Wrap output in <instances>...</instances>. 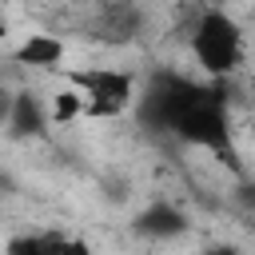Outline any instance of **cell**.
Listing matches in <instances>:
<instances>
[{"instance_id":"obj_1","label":"cell","mask_w":255,"mask_h":255,"mask_svg":"<svg viewBox=\"0 0 255 255\" xmlns=\"http://www.w3.org/2000/svg\"><path fill=\"white\" fill-rule=\"evenodd\" d=\"M187 52L195 60V68L207 80H227L243 68L247 56V36L239 28V20L223 8H203L187 32Z\"/></svg>"},{"instance_id":"obj_2","label":"cell","mask_w":255,"mask_h":255,"mask_svg":"<svg viewBox=\"0 0 255 255\" xmlns=\"http://www.w3.org/2000/svg\"><path fill=\"white\" fill-rule=\"evenodd\" d=\"M64 80H72L84 92V120H116L139 100L135 72L128 68H72L64 72Z\"/></svg>"},{"instance_id":"obj_3","label":"cell","mask_w":255,"mask_h":255,"mask_svg":"<svg viewBox=\"0 0 255 255\" xmlns=\"http://www.w3.org/2000/svg\"><path fill=\"white\" fill-rule=\"evenodd\" d=\"M147 32V8L139 0H104L92 16V36L104 44H131Z\"/></svg>"},{"instance_id":"obj_4","label":"cell","mask_w":255,"mask_h":255,"mask_svg":"<svg viewBox=\"0 0 255 255\" xmlns=\"http://www.w3.org/2000/svg\"><path fill=\"white\" fill-rule=\"evenodd\" d=\"M8 135L12 139H36L52 128V112H48V100L36 96L32 88H20L12 92V112H8Z\"/></svg>"},{"instance_id":"obj_5","label":"cell","mask_w":255,"mask_h":255,"mask_svg":"<svg viewBox=\"0 0 255 255\" xmlns=\"http://www.w3.org/2000/svg\"><path fill=\"white\" fill-rule=\"evenodd\" d=\"M12 60L20 68H36V72H52V68H64L68 60V44L52 32H28L16 48H12Z\"/></svg>"},{"instance_id":"obj_6","label":"cell","mask_w":255,"mask_h":255,"mask_svg":"<svg viewBox=\"0 0 255 255\" xmlns=\"http://www.w3.org/2000/svg\"><path fill=\"white\" fill-rule=\"evenodd\" d=\"M131 227H135L139 235H147V239H175V235L187 231V215H183L175 203H167V199H151V203L131 219Z\"/></svg>"},{"instance_id":"obj_7","label":"cell","mask_w":255,"mask_h":255,"mask_svg":"<svg viewBox=\"0 0 255 255\" xmlns=\"http://www.w3.org/2000/svg\"><path fill=\"white\" fill-rule=\"evenodd\" d=\"M84 108H88V100H84V92L72 84V80H64L52 96H48V112H52V128H68V124H76V120H84Z\"/></svg>"},{"instance_id":"obj_8","label":"cell","mask_w":255,"mask_h":255,"mask_svg":"<svg viewBox=\"0 0 255 255\" xmlns=\"http://www.w3.org/2000/svg\"><path fill=\"white\" fill-rule=\"evenodd\" d=\"M235 203H239L243 211H251V215H255V179H247V175H243V183H239V191H235Z\"/></svg>"},{"instance_id":"obj_9","label":"cell","mask_w":255,"mask_h":255,"mask_svg":"<svg viewBox=\"0 0 255 255\" xmlns=\"http://www.w3.org/2000/svg\"><path fill=\"white\" fill-rule=\"evenodd\" d=\"M8 40V16H4V8H0V44Z\"/></svg>"},{"instance_id":"obj_10","label":"cell","mask_w":255,"mask_h":255,"mask_svg":"<svg viewBox=\"0 0 255 255\" xmlns=\"http://www.w3.org/2000/svg\"><path fill=\"white\" fill-rule=\"evenodd\" d=\"M247 92H251V100H255V76H251V80H247Z\"/></svg>"}]
</instances>
